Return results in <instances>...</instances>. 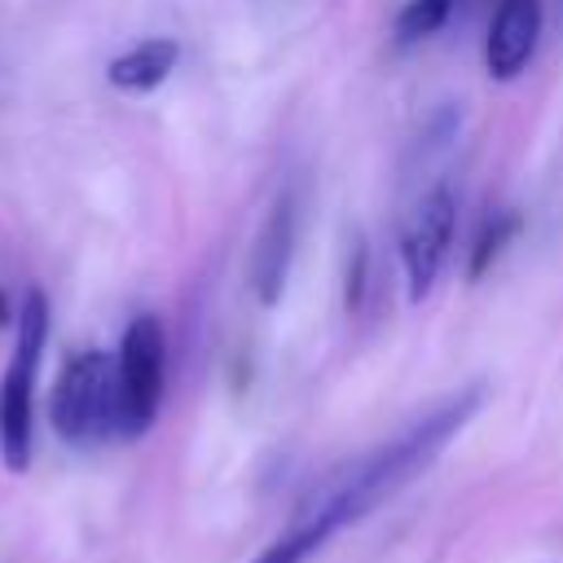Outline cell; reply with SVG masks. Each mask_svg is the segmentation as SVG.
Returning <instances> with one entry per match:
<instances>
[{"mask_svg":"<svg viewBox=\"0 0 563 563\" xmlns=\"http://www.w3.org/2000/svg\"><path fill=\"white\" fill-rule=\"evenodd\" d=\"M479 400H484L479 387H466V391L449 396L444 405H435L431 413H422L413 427H405L396 440H387L383 449H374L369 457H361L352 471H343L339 479H330L255 563H308L339 528L365 519L387 497H396L409 479H418L444 453V444L471 422V413L479 409Z\"/></svg>","mask_w":563,"mask_h":563,"instance_id":"6da1fadb","label":"cell"},{"mask_svg":"<svg viewBox=\"0 0 563 563\" xmlns=\"http://www.w3.org/2000/svg\"><path fill=\"white\" fill-rule=\"evenodd\" d=\"M48 343V299L44 290H26L18 308V339L13 356L0 378V457L9 471L31 466V444H35V374L44 361Z\"/></svg>","mask_w":563,"mask_h":563,"instance_id":"7a4b0ae2","label":"cell"},{"mask_svg":"<svg viewBox=\"0 0 563 563\" xmlns=\"http://www.w3.org/2000/svg\"><path fill=\"white\" fill-rule=\"evenodd\" d=\"M48 418H53V431L75 449H88V444H101L106 435H119L114 361L97 347L75 352L53 383Z\"/></svg>","mask_w":563,"mask_h":563,"instance_id":"3957f363","label":"cell"},{"mask_svg":"<svg viewBox=\"0 0 563 563\" xmlns=\"http://www.w3.org/2000/svg\"><path fill=\"white\" fill-rule=\"evenodd\" d=\"M167 378V339L158 317L141 312L128 321L114 356V396H119V435H145L163 405Z\"/></svg>","mask_w":563,"mask_h":563,"instance_id":"277c9868","label":"cell"},{"mask_svg":"<svg viewBox=\"0 0 563 563\" xmlns=\"http://www.w3.org/2000/svg\"><path fill=\"white\" fill-rule=\"evenodd\" d=\"M453 224H457V198L449 185L427 189L418 207L409 211L405 233H400V260H405V282H409L413 303L435 286L440 264L453 246Z\"/></svg>","mask_w":563,"mask_h":563,"instance_id":"5b68a950","label":"cell"},{"mask_svg":"<svg viewBox=\"0 0 563 563\" xmlns=\"http://www.w3.org/2000/svg\"><path fill=\"white\" fill-rule=\"evenodd\" d=\"M295 242H299V198L295 189H282L255 233V246H251V264H246V277H251V290L264 308H273L286 290V277H290V264H295Z\"/></svg>","mask_w":563,"mask_h":563,"instance_id":"8992f818","label":"cell"},{"mask_svg":"<svg viewBox=\"0 0 563 563\" xmlns=\"http://www.w3.org/2000/svg\"><path fill=\"white\" fill-rule=\"evenodd\" d=\"M541 22H545L541 0H497L484 35V66L493 79H515L532 62Z\"/></svg>","mask_w":563,"mask_h":563,"instance_id":"52a82bcc","label":"cell"},{"mask_svg":"<svg viewBox=\"0 0 563 563\" xmlns=\"http://www.w3.org/2000/svg\"><path fill=\"white\" fill-rule=\"evenodd\" d=\"M180 62V44L167 40V35H150L141 44H132L128 53H119L110 66H106V79L119 88V92H154Z\"/></svg>","mask_w":563,"mask_h":563,"instance_id":"ba28073f","label":"cell"},{"mask_svg":"<svg viewBox=\"0 0 563 563\" xmlns=\"http://www.w3.org/2000/svg\"><path fill=\"white\" fill-rule=\"evenodd\" d=\"M519 229H523V216L519 211H493L488 220H484V229L475 233V246H471V264H466V277L471 282H479L488 268H493V260L519 238Z\"/></svg>","mask_w":563,"mask_h":563,"instance_id":"9c48e42d","label":"cell"},{"mask_svg":"<svg viewBox=\"0 0 563 563\" xmlns=\"http://www.w3.org/2000/svg\"><path fill=\"white\" fill-rule=\"evenodd\" d=\"M453 9H457V0H405V9L396 18V40L418 44V40L435 35L453 18Z\"/></svg>","mask_w":563,"mask_h":563,"instance_id":"30bf717a","label":"cell"},{"mask_svg":"<svg viewBox=\"0 0 563 563\" xmlns=\"http://www.w3.org/2000/svg\"><path fill=\"white\" fill-rule=\"evenodd\" d=\"M365 264H369V255H365V242L356 238L352 242V260H347V308L352 312L365 303Z\"/></svg>","mask_w":563,"mask_h":563,"instance_id":"8fae6325","label":"cell"},{"mask_svg":"<svg viewBox=\"0 0 563 563\" xmlns=\"http://www.w3.org/2000/svg\"><path fill=\"white\" fill-rule=\"evenodd\" d=\"M9 317H13V312H9V295H4V290H0V325H4V321H9Z\"/></svg>","mask_w":563,"mask_h":563,"instance_id":"7c38bea8","label":"cell"},{"mask_svg":"<svg viewBox=\"0 0 563 563\" xmlns=\"http://www.w3.org/2000/svg\"><path fill=\"white\" fill-rule=\"evenodd\" d=\"M559 22H563V0H559Z\"/></svg>","mask_w":563,"mask_h":563,"instance_id":"4fadbf2b","label":"cell"},{"mask_svg":"<svg viewBox=\"0 0 563 563\" xmlns=\"http://www.w3.org/2000/svg\"><path fill=\"white\" fill-rule=\"evenodd\" d=\"M466 4H484V0H466Z\"/></svg>","mask_w":563,"mask_h":563,"instance_id":"5bb4252c","label":"cell"}]
</instances>
